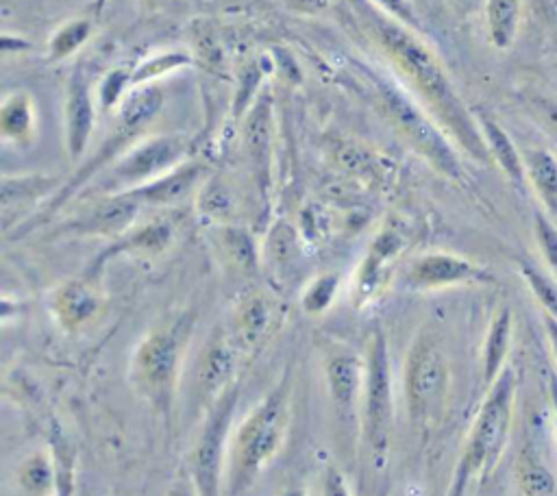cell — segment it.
Returning a JSON list of instances; mask_svg holds the SVG:
<instances>
[{
  "label": "cell",
  "mask_w": 557,
  "mask_h": 496,
  "mask_svg": "<svg viewBox=\"0 0 557 496\" xmlns=\"http://www.w3.org/2000/svg\"><path fill=\"white\" fill-rule=\"evenodd\" d=\"M48 309L57 326L67 333L76 335L87 328L104 309V296L98 287V278L91 276H76L65 278L50 289Z\"/></svg>",
  "instance_id": "obj_15"
},
{
  "label": "cell",
  "mask_w": 557,
  "mask_h": 496,
  "mask_svg": "<svg viewBox=\"0 0 557 496\" xmlns=\"http://www.w3.org/2000/svg\"><path fill=\"white\" fill-rule=\"evenodd\" d=\"M485 24L490 44L498 50H507L518 33L520 0H487Z\"/></svg>",
  "instance_id": "obj_30"
},
{
  "label": "cell",
  "mask_w": 557,
  "mask_h": 496,
  "mask_svg": "<svg viewBox=\"0 0 557 496\" xmlns=\"http://www.w3.org/2000/svg\"><path fill=\"white\" fill-rule=\"evenodd\" d=\"M518 392V374L511 365L485 389V398L470 424L446 496H466L474 481L485 479L505 452Z\"/></svg>",
  "instance_id": "obj_5"
},
{
  "label": "cell",
  "mask_w": 557,
  "mask_h": 496,
  "mask_svg": "<svg viewBox=\"0 0 557 496\" xmlns=\"http://www.w3.org/2000/svg\"><path fill=\"white\" fill-rule=\"evenodd\" d=\"M165 496H198L189 476H176L174 483L168 487Z\"/></svg>",
  "instance_id": "obj_44"
},
{
  "label": "cell",
  "mask_w": 557,
  "mask_h": 496,
  "mask_svg": "<svg viewBox=\"0 0 557 496\" xmlns=\"http://www.w3.org/2000/svg\"><path fill=\"white\" fill-rule=\"evenodd\" d=\"M322 496H352L344 472L335 466H326L322 474Z\"/></svg>",
  "instance_id": "obj_43"
},
{
  "label": "cell",
  "mask_w": 557,
  "mask_h": 496,
  "mask_svg": "<svg viewBox=\"0 0 557 496\" xmlns=\"http://www.w3.org/2000/svg\"><path fill=\"white\" fill-rule=\"evenodd\" d=\"M0 133L17 148H28L37 139V104L28 91L17 89L2 100Z\"/></svg>",
  "instance_id": "obj_24"
},
{
  "label": "cell",
  "mask_w": 557,
  "mask_h": 496,
  "mask_svg": "<svg viewBox=\"0 0 557 496\" xmlns=\"http://www.w3.org/2000/svg\"><path fill=\"white\" fill-rule=\"evenodd\" d=\"M494 281L496 278L487 268L448 250H429L418 255L409 261L403 274L405 287L413 292H437L459 285H487Z\"/></svg>",
  "instance_id": "obj_12"
},
{
  "label": "cell",
  "mask_w": 557,
  "mask_h": 496,
  "mask_svg": "<svg viewBox=\"0 0 557 496\" xmlns=\"http://www.w3.org/2000/svg\"><path fill=\"white\" fill-rule=\"evenodd\" d=\"M96 91L89 87V78L81 67H76L65 83L63 98V141L65 152L72 163H81L89 146L94 124H96Z\"/></svg>",
  "instance_id": "obj_16"
},
{
  "label": "cell",
  "mask_w": 557,
  "mask_h": 496,
  "mask_svg": "<svg viewBox=\"0 0 557 496\" xmlns=\"http://www.w3.org/2000/svg\"><path fill=\"white\" fill-rule=\"evenodd\" d=\"M274 324H276L274 300L263 292H250L237 302L233 311L231 335L244 352H255L270 337Z\"/></svg>",
  "instance_id": "obj_20"
},
{
  "label": "cell",
  "mask_w": 557,
  "mask_h": 496,
  "mask_svg": "<svg viewBox=\"0 0 557 496\" xmlns=\"http://www.w3.org/2000/svg\"><path fill=\"white\" fill-rule=\"evenodd\" d=\"M542 322H544V331H546V337H548V344L553 348V355L557 359V318H553L550 313H544L542 311Z\"/></svg>",
  "instance_id": "obj_45"
},
{
  "label": "cell",
  "mask_w": 557,
  "mask_h": 496,
  "mask_svg": "<svg viewBox=\"0 0 557 496\" xmlns=\"http://www.w3.org/2000/svg\"><path fill=\"white\" fill-rule=\"evenodd\" d=\"M205 172V163L189 159L178 168L161 174L159 178L128 189L126 194H131L141 207H172L187 198L196 187H200Z\"/></svg>",
  "instance_id": "obj_21"
},
{
  "label": "cell",
  "mask_w": 557,
  "mask_h": 496,
  "mask_svg": "<svg viewBox=\"0 0 557 496\" xmlns=\"http://www.w3.org/2000/svg\"><path fill=\"white\" fill-rule=\"evenodd\" d=\"M516 483L524 496H553L557 481L531 444H524L516 459Z\"/></svg>",
  "instance_id": "obj_28"
},
{
  "label": "cell",
  "mask_w": 557,
  "mask_h": 496,
  "mask_svg": "<svg viewBox=\"0 0 557 496\" xmlns=\"http://www.w3.org/2000/svg\"><path fill=\"white\" fill-rule=\"evenodd\" d=\"M281 496H307V489L302 485H287Z\"/></svg>",
  "instance_id": "obj_48"
},
{
  "label": "cell",
  "mask_w": 557,
  "mask_h": 496,
  "mask_svg": "<svg viewBox=\"0 0 557 496\" xmlns=\"http://www.w3.org/2000/svg\"><path fill=\"white\" fill-rule=\"evenodd\" d=\"M174 241V226L165 218H152L141 224H133L126 233L115 237L89 265L87 276L98 278L104 265L117 255H161Z\"/></svg>",
  "instance_id": "obj_18"
},
{
  "label": "cell",
  "mask_w": 557,
  "mask_h": 496,
  "mask_svg": "<svg viewBox=\"0 0 557 496\" xmlns=\"http://www.w3.org/2000/svg\"><path fill=\"white\" fill-rule=\"evenodd\" d=\"M2 48H4V52H13V50H17V48H28V41L15 39V41L11 44V37L4 35V37H2Z\"/></svg>",
  "instance_id": "obj_47"
},
{
  "label": "cell",
  "mask_w": 557,
  "mask_h": 496,
  "mask_svg": "<svg viewBox=\"0 0 557 496\" xmlns=\"http://www.w3.org/2000/svg\"><path fill=\"white\" fill-rule=\"evenodd\" d=\"M381 11L387 13L389 20L411 28V30H418L420 28V17L413 9V2L411 0H372Z\"/></svg>",
  "instance_id": "obj_40"
},
{
  "label": "cell",
  "mask_w": 557,
  "mask_h": 496,
  "mask_svg": "<svg viewBox=\"0 0 557 496\" xmlns=\"http://www.w3.org/2000/svg\"><path fill=\"white\" fill-rule=\"evenodd\" d=\"M141 209L144 207L126 191L102 194L85 213L65 222L61 231L74 235H98L115 239L135 224Z\"/></svg>",
  "instance_id": "obj_17"
},
{
  "label": "cell",
  "mask_w": 557,
  "mask_h": 496,
  "mask_svg": "<svg viewBox=\"0 0 557 496\" xmlns=\"http://www.w3.org/2000/svg\"><path fill=\"white\" fill-rule=\"evenodd\" d=\"M272 100L268 94L257 98L244 115L242 135L248 163L252 168L259 191L270 185V161H272Z\"/></svg>",
  "instance_id": "obj_19"
},
{
  "label": "cell",
  "mask_w": 557,
  "mask_h": 496,
  "mask_svg": "<svg viewBox=\"0 0 557 496\" xmlns=\"http://www.w3.org/2000/svg\"><path fill=\"white\" fill-rule=\"evenodd\" d=\"M298 252V231L285 220H278L265 235L261 246V259H265L274 270H285L294 263Z\"/></svg>",
  "instance_id": "obj_34"
},
{
  "label": "cell",
  "mask_w": 557,
  "mask_h": 496,
  "mask_svg": "<svg viewBox=\"0 0 557 496\" xmlns=\"http://www.w3.org/2000/svg\"><path fill=\"white\" fill-rule=\"evenodd\" d=\"M196 315L178 311L157 322L133 348L128 381L135 394L161 418H170Z\"/></svg>",
  "instance_id": "obj_3"
},
{
  "label": "cell",
  "mask_w": 557,
  "mask_h": 496,
  "mask_svg": "<svg viewBox=\"0 0 557 496\" xmlns=\"http://www.w3.org/2000/svg\"><path fill=\"white\" fill-rule=\"evenodd\" d=\"M396 431L394 368L385 333L374 326L363 355V394L359 416V437L374 466L389 457Z\"/></svg>",
  "instance_id": "obj_8"
},
{
  "label": "cell",
  "mask_w": 557,
  "mask_h": 496,
  "mask_svg": "<svg viewBox=\"0 0 557 496\" xmlns=\"http://www.w3.org/2000/svg\"><path fill=\"white\" fill-rule=\"evenodd\" d=\"M244 355L231 331L215 328L211 337H207L194 363V389L205 409L237 383Z\"/></svg>",
  "instance_id": "obj_13"
},
{
  "label": "cell",
  "mask_w": 557,
  "mask_h": 496,
  "mask_svg": "<svg viewBox=\"0 0 557 496\" xmlns=\"http://www.w3.org/2000/svg\"><path fill=\"white\" fill-rule=\"evenodd\" d=\"M261 83V72L257 70V65H246L242 72V80L237 85V98H235V113L239 115L244 109L248 111L250 104L255 102V91L257 85Z\"/></svg>",
  "instance_id": "obj_41"
},
{
  "label": "cell",
  "mask_w": 557,
  "mask_h": 496,
  "mask_svg": "<svg viewBox=\"0 0 557 496\" xmlns=\"http://www.w3.org/2000/svg\"><path fill=\"white\" fill-rule=\"evenodd\" d=\"M133 65H117L109 70L96 87V104L100 113L117 111L124 98L133 91Z\"/></svg>",
  "instance_id": "obj_35"
},
{
  "label": "cell",
  "mask_w": 557,
  "mask_h": 496,
  "mask_svg": "<svg viewBox=\"0 0 557 496\" xmlns=\"http://www.w3.org/2000/svg\"><path fill=\"white\" fill-rule=\"evenodd\" d=\"M61 181L48 174H20L2 178V209L9 213L11 209H22L30 202H37L50 191H59Z\"/></svg>",
  "instance_id": "obj_27"
},
{
  "label": "cell",
  "mask_w": 557,
  "mask_h": 496,
  "mask_svg": "<svg viewBox=\"0 0 557 496\" xmlns=\"http://www.w3.org/2000/svg\"><path fill=\"white\" fill-rule=\"evenodd\" d=\"M372 37L405 87L442 126L459 152L490 165V152L474 111L466 107L435 50L411 28L394 20H374Z\"/></svg>",
  "instance_id": "obj_1"
},
{
  "label": "cell",
  "mask_w": 557,
  "mask_h": 496,
  "mask_svg": "<svg viewBox=\"0 0 557 496\" xmlns=\"http://www.w3.org/2000/svg\"><path fill=\"white\" fill-rule=\"evenodd\" d=\"M527 183L544 204L546 213L557 218V157L553 150L535 146L522 152Z\"/></svg>",
  "instance_id": "obj_25"
},
{
  "label": "cell",
  "mask_w": 557,
  "mask_h": 496,
  "mask_svg": "<svg viewBox=\"0 0 557 496\" xmlns=\"http://www.w3.org/2000/svg\"><path fill=\"white\" fill-rule=\"evenodd\" d=\"M144 2H146V4H148V7H152V9H154V7H157V4H159V2H161V0H144Z\"/></svg>",
  "instance_id": "obj_49"
},
{
  "label": "cell",
  "mask_w": 557,
  "mask_h": 496,
  "mask_svg": "<svg viewBox=\"0 0 557 496\" xmlns=\"http://www.w3.org/2000/svg\"><path fill=\"white\" fill-rule=\"evenodd\" d=\"M339 285H342V278L335 272H324L313 276L300 294V309L309 315H322L335 302Z\"/></svg>",
  "instance_id": "obj_36"
},
{
  "label": "cell",
  "mask_w": 557,
  "mask_h": 496,
  "mask_svg": "<svg viewBox=\"0 0 557 496\" xmlns=\"http://www.w3.org/2000/svg\"><path fill=\"white\" fill-rule=\"evenodd\" d=\"M292 422V376L281 381L233 429L228 446V496H244L285 446Z\"/></svg>",
  "instance_id": "obj_2"
},
{
  "label": "cell",
  "mask_w": 557,
  "mask_h": 496,
  "mask_svg": "<svg viewBox=\"0 0 557 496\" xmlns=\"http://www.w3.org/2000/svg\"><path fill=\"white\" fill-rule=\"evenodd\" d=\"M518 270L524 283L529 285V289L533 292L535 300L540 302L542 311L557 318V281L529 261H520Z\"/></svg>",
  "instance_id": "obj_37"
},
{
  "label": "cell",
  "mask_w": 557,
  "mask_h": 496,
  "mask_svg": "<svg viewBox=\"0 0 557 496\" xmlns=\"http://www.w3.org/2000/svg\"><path fill=\"white\" fill-rule=\"evenodd\" d=\"M548 394H550V405H553V413H555V431H557V374L550 372L548 376Z\"/></svg>",
  "instance_id": "obj_46"
},
{
  "label": "cell",
  "mask_w": 557,
  "mask_h": 496,
  "mask_svg": "<svg viewBox=\"0 0 557 496\" xmlns=\"http://www.w3.org/2000/svg\"><path fill=\"white\" fill-rule=\"evenodd\" d=\"M453 387L450 361L431 331H420L411 339L403 363V398L411 431L426 439L437 431L448 413Z\"/></svg>",
  "instance_id": "obj_6"
},
{
  "label": "cell",
  "mask_w": 557,
  "mask_h": 496,
  "mask_svg": "<svg viewBox=\"0 0 557 496\" xmlns=\"http://www.w3.org/2000/svg\"><path fill=\"white\" fill-rule=\"evenodd\" d=\"M189 154L191 141L187 135L170 133L157 137H141L102 172V181L98 187L102 194L135 189L189 161Z\"/></svg>",
  "instance_id": "obj_10"
},
{
  "label": "cell",
  "mask_w": 557,
  "mask_h": 496,
  "mask_svg": "<svg viewBox=\"0 0 557 496\" xmlns=\"http://www.w3.org/2000/svg\"><path fill=\"white\" fill-rule=\"evenodd\" d=\"M311 224L309 231H305L302 235L309 237V239H322L326 228H329V220L322 215V209L318 204H307L302 211H300V226H307Z\"/></svg>",
  "instance_id": "obj_42"
},
{
  "label": "cell",
  "mask_w": 557,
  "mask_h": 496,
  "mask_svg": "<svg viewBox=\"0 0 557 496\" xmlns=\"http://www.w3.org/2000/svg\"><path fill=\"white\" fill-rule=\"evenodd\" d=\"M15 481L28 496L54 494V461L50 450H35L26 455L15 468Z\"/></svg>",
  "instance_id": "obj_29"
},
{
  "label": "cell",
  "mask_w": 557,
  "mask_h": 496,
  "mask_svg": "<svg viewBox=\"0 0 557 496\" xmlns=\"http://www.w3.org/2000/svg\"><path fill=\"white\" fill-rule=\"evenodd\" d=\"M48 450L54 461V494L52 496H74L76 487V452L67 435L54 426L50 431Z\"/></svg>",
  "instance_id": "obj_32"
},
{
  "label": "cell",
  "mask_w": 557,
  "mask_h": 496,
  "mask_svg": "<svg viewBox=\"0 0 557 496\" xmlns=\"http://www.w3.org/2000/svg\"><path fill=\"white\" fill-rule=\"evenodd\" d=\"M194 63V57L183 50V48H174V50H161L154 52L146 59H141L137 65H133V87H144L154 83L157 78L185 70Z\"/></svg>",
  "instance_id": "obj_33"
},
{
  "label": "cell",
  "mask_w": 557,
  "mask_h": 496,
  "mask_svg": "<svg viewBox=\"0 0 557 496\" xmlns=\"http://www.w3.org/2000/svg\"><path fill=\"white\" fill-rule=\"evenodd\" d=\"M472 111H474L476 124L481 128V135L485 139L492 163L507 176L509 183H513L518 189H524L529 183H527L522 152L516 148L513 139L509 137V133L500 126V122L494 115H490L483 109H472Z\"/></svg>",
  "instance_id": "obj_22"
},
{
  "label": "cell",
  "mask_w": 557,
  "mask_h": 496,
  "mask_svg": "<svg viewBox=\"0 0 557 496\" xmlns=\"http://www.w3.org/2000/svg\"><path fill=\"white\" fill-rule=\"evenodd\" d=\"M198 209L202 215L211 220H226L233 211L231 189L218 178L207 181L205 185H200L198 191Z\"/></svg>",
  "instance_id": "obj_38"
},
{
  "label": "cell",
  "mask_w": 557,
  "mask_h": 496,
  "mask_svg": "<svg viewBox=\"0 0 557 496\" xmlns=\"http://www.w3.org/2000/svg\"><path fill=\"white\" fill-rule=\"evenodd\" d=\"M324 385L335 418L359 431L361 394H363V357L350 348H333L322 359Z\"/></svg>",
  "instance_id": "obj_14"
},
{
  "label": "cell",
  "mask_w": 557,
  "mask_h": 496,
  "mask_svg": "<svg viewBox=\"0 0 557 496\" xmlns=\"http://www.w3.org/2000/svg\"><path fill=\"white\" fill-rule=\"evenodd\" d=\"M237 400L239 383L228 387L211 407L205 409L187 457V476L191 479L198 496H222Z\"/></svg>",
  "instance_id": "obj_9"
},
{
  "label": "cell",
  "mask_w": 557,
  "mask_h": 496,
  "mask_svg": "<svg viewBox=\"0 0 557 496\" xmlns=\"http://www.w3.org/2000/svg\"><path fill=\"white\" fill-rule=\"evenodd\" d=\"M94 35V24L87 17H74L63 22L48 39L46 46V59L50 63H59L70 59L74 52H78Z\"/></svg>",
  "instance_id": "obj_31"
},
{
  "label": "cell",
  "mask_w": 557,
  "mask_h": 496,
  "mask_svg": "<svg viewBox=\"0 0 557 496\" xmlns=\"http://www.w3.org/2000/svg\"><path fill=\"white\" fill-rule=\"evenodd\" d=\"M533 235L542 257L546 259L548 268L557 274V226L544 211H535L533 215Z\"/></svg>",
  "instance_id": "obj_39"
},
{
  "label": "cell",
  "mask_w": 557,
  "mask_h": 496,
  "mask_svg": "<svg viewBox=\"0 0 557 496\" xmlns=\"http://www.w3.org/2000/svg\"><path fill=\"white\" fill-rule=\"evenodd\" d=\"M163 89L157 85H144L135 87L124 102L115 111V124L104 137V141L98 146V150L81 163L78 172L59 187V191L52 196L48 207L37 215V220L28 222V228L50 220L72 196H76L81 189H85L91 181H96L111 163H115L135 141H139L146 133V128L152 124V120L163 109Z\"/></svg>",
  "instance_id": "obj_7"
},
{
  "label": "cell",
  "mask_w": 557,
  "mask_h": 496,
  "mask_svg": "<svg viewBox=\"0 0 557 496\" xmlns=\"http://www.w3.org/2000/svg\"><path fill=\"white\" fill-rule=\"evenodd\" d=\"M215 241L231 268L244 274H250L257 270L261 259V248L244 226L222 224L215 233Z\"/></svg>",
  "instance_id": "obj_26"
},
{
  "label": "cell",
  "mask_w": 557,
  "mask_h": 496,
  "mask_svg": "<svg viewBox=\"0 0 557 496\" xmlns=\"http://www.w3.org/2000/svg\"><path fill=\"white\" fill-rule=\"evenodd\" d=\"M366 85L379 111L387 117L389 126L420 154L437 174L461 183L463 165L457 146L431 117V113L418 102V98L396 78L379 72L374 65H361Z\"/></svg>",
  "instance_id": "obj_4"
},
{
  "label": "cell",
  "mask_w": 557,
  "mask_h": 496,
  "mask_svg": "<svg viewBox=\"0 0 557 496\" xmlns=\"http://www.w3.org/2000/svg\"><path fill=\"white\" fill-rule=\"evenodd\" d=\"M409 246L411 231L405 220L387 218L379 226L352 274L350 300L355 309H363L381 296L394 274L396 263L409 250Z\"/></svg>",
  "instance_id": "obj_11"
},
{
  "label": "cell",
  "mask_w": 557,
  "mask_h": 496,
  "mask_svg": "<svg viewBox=\"0 0 557 496\" xmlns=\"http://www.w3.org/2000/svg\"><path fill=\"white\" fill-rule=\"evenodd\" d=\"M513 337V315L507 305H503L490 320L481 348V379L487 389L507 368V357Z\"/></svg>",
  "instance_id": "obj_23"
}]
</instances>
